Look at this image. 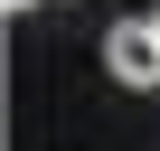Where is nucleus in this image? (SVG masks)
<instances>
[{
  "mask_svg": "<svg viewBox=\"0 0 160 151\" xmlns=\"http://www.w3.org/2000/svg\"><path fill=\"white\" fill-rule=\"evenodd\" d=\"M151 29H160V0H151Z\"/></svg>",
  "mask_w": 160,
  "mask_h": 151,
  "instance_id": "7ed1b4c3",
  "label": "nucleus"
},
{
  "mask_svg": "<svg viewBox=\"0 0 160 151\" xmlns=\"http://www.w3.org/2000/svg\"><path fill=\"white\" fill-rule=\"evenodd\" d=\"M104 66H113V85H132V95L160 85V29H151V10H132V19L104 29Z\"/></svg>",
  "mask_w": 160,
  "mask_h": 151,
  "instance_id": "f257e3e1",
  "label": "nucleus"
},
{
  "mask_svg": "<svg viewBox=\"0 0 160 151\" xmlns=\"http://www.w3.org/2000/svg\"><path fill=\"white\" fill-rule=\"evenodd\" d=\"M10 10H38V0H10Z\"/></svg>",
  "mask_w": 160,
  "mask_h": 151,
  "instance_id": "f03ea898",
  "label": "nucleus"
}]
</instances>
